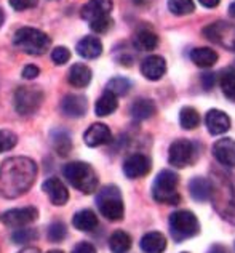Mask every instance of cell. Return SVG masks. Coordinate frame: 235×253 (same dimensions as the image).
<instances>
[{"label":"cell","instance_id":"cell-21","mask_svg":"<svg viewBox=\"0 0 235 253\" xmlns=\"http://www.w3.org/2000/svg\"><path fill=\"white\" fill-rule=\"evenodd\" d=\"M72 224H74V228L82 232H91L98 228L99 221L95 211L85 209V210L77 211L76 215L72 216Z\"/></svg>","mask_w":235,"mask_h":253},{"label":"cell","instance_id":"cell-47","mask_svg":"<svg viewBox=\"0 0 235 253\" xmlns=\"http://www.w3.org/2000/svg\"><path fill=\"white\" fill-rule=\"evenodd\" d=\"M46 253H64L63 250H50V252H46Z\"/></svg>","mask_w":235,"mask_h":253},{"label":"cell","instance_id":"cell-3","mask_svg":"<svg viewBox=\"0 0 235 253\" xmlns=\"http://www.w3.org/2000/svg\"><path fill=\"white\" fill-rule=\"evenodd\" d=\"M13 43L21 51L28 53L31 56L45 55L51 46V39L43 31L36 28H21L15 32Z\"/></svg>","mask_w":235,"mask_h":253},{"label":"cell","instance_id":"cell-33","mask_svg":"<svg viewBox=\"0 0 235 253\" xmlns=\"http://www.w3.org/2000/svg\"><path fill=\"white\" fill-rule=\"evenodd\" d=\"M46 236H48V241L50 242H61L67 237V229H66V224L61 223V221H55L48 226V229H46Z\"/></svg>","mask_w":235,"mask_h":253},{"label":"cell","instance_id":"cell-34","mask_svg":"<svg viewBox=\"0 0 235 253\" xmlns=\"http://www.w3.org/2000/svg\"><path fill=\"white\" fill-rule=\"evenodd\" d=\"M34 239H37V231H34L31 228H18L11 234V241H13V244H16V245L32 242Z\"/></svg>","mask_w":235,"mask_h":253},{"label":"cell","instance_id":"cell-14","mask_svg":"<svg viewBox=\"0 0 235 253\" xmlns=\"http://www.w3.org/2000/svg\"><path fill=\"white\" fill-rule=\"evenodd\" d=\"M112 8H114L112 0H90L88 3L83 5L82 18L90 24L93 21H96V19L111 16Z\"/></svg>","mask_w":235,"mask_h":253},{"label":"cell","instance_id":"cell-28","mask_svg":"<svg viewBox=\"0 0 235 253\" xmlns=\"http://www.w3.org/2000/svg\"><path fill=\"white\" fill-rule=\"evenodd\" d=\"M51 141H53V148L58 152V156H61V157L69 156V152L72 151V139L69 136V133L64 130L53 131Z\"/></svg>","mask_w":235,"mask_h":253},{"label":"cell","instance_id":"cell-17","mask_svg":"<svg viewBox=\"0 0 235 253\" xmlns=\"http://www.w3.org/2000/svg\"><path fill=\"white\" fill-rule=\"evenodd\" d=\"M205 124H206L208 131H210L213 136L223 135V133L229 131V128H231L229 116H227L224 111H219V109L208 111L206 117H205Z\"/></svg>","mask_w":235,"mask_h":253},{"label":"cell","instance_id":"cell-29","mask_svg":"<svg viewBox=\"0 0 235 253\" xmlns=\"http://www.w3.org/2000/svg\"><path fill=\"white\" fill-rule=\"evenodd\" d=\"M179 124L186 130H194L200 125V114L196 108L192 106H186L179 111Z\"/></svg>","mask_w":235,"mask_h":253},{"label":"cell","instance_id":"cell-8","mask_svg":"<svg viewBox=\"0 0 235 253\" xmlns=\"http://www.w3.org/2000/svg\"><path fill=\"white\" fill-rule=\"evenodd\" d=\"M43 101V91L36 86H19L15 93V108L18 114L31 116L34 114Z\"/></svg>","mask_w":235,"mask_h":253},{"label":"cell","instance_id":"cell-41","mask_svg":"<svg viewBox=\"0 0 235 253\" xmlns=\"http://www.w3.org/2000/svg\"><path fill=\"white\" fill-rule=\"evenodd\" d=\"M216 82V76L213 72H206V74L201 76V84H203L205 90H211V86Z\"/></svg>","mask_w":235,"mask_h":253},{"label":"cell","instance_id":"cell-31","mask_svg":"<svg viewBox=\"0 0 235 253\" xmlns=\"http://www.w3.org/2000/svg\"><path fill=\"white\" fill-rule=\"evenodd\" d=\"M168 10L176 16H186L196 11V3L192 0H168Z\"/></svg>","mask_w":235,"mask_h":253},{"label":"cell","instance_id":"cell-45","mask_svg":"<svg viewBox=\"0 0 235 253\" xmlns=\"http://www.w3.org/2000/svg\"><path fill=\"white\" fill-rule=\"evenodd\" d=\"M3 21H5V13L2 11V8H0V28H2Z\"/></svg>","mask_w":235,"mask_h":253},{"label":"cell","instance_id":"cell-2","mask_svg":"<svg viewBox=\"0 0 235 253\" xmlns=\"http://www.w3.org/2000/svg\"><path fill=\"white\" fill-rule=\"evenodd\" d=\"M63 171H64V178L77 191L82 192V194H93V192L98 189L99 179H98L96 171L93 170L90 164L71 162L66 165Z\"/></svg>","mask_w":235,"mask_h":253},{"label":"cell","instance_id":"cell-22","mask_svg":"<svg viewBox=\"0 0 235 253\" xmlns=\"http://www.w3.org/2000/svg\"><path fill=\"white\" fill-rule=\"evenodd\" d=\"M77 53L82 58L95 59V58H98L101 55V53H103V43H101V41L98 37L86 36V37L82 39V41H78Z\"/></svg>","mask_w":235,"mask_h":253},{"label":"cell","instance_id":"cell-1","mask_svg":"<svg viewBox=\"0 0 235 253\" xmlns=\"http://www.w3.org/2000/svg\"><path fill=\"white\" fill-rule=\"evenodd\" d=\"M37 176V165L29 157H10L0 165V196L16 199L26 194Z\"/></svg>","mask_w":235,"mask_h":253},{"label":"cell","instance_id":"cell-26","mask_svg":"<svg viewBox=\"0 0 235 253\" xmlns=\"http://www.w3.org/2000/svg\"><path fill=\"white\" fill-rule=\"evenodd\" d=\"M133 43H134V48L139 51H152V50H156L158 45V36L149 29H143L134 36Z\"/></svg>","mask_w":235,"mask_h":253},{"label":"cell","instance_id":"cell-30","mask_svg":"<svg viewBox=\"0 0 235 253\" xmlns=\"http://www.w3.org/2000/svg\"><path fill=\"white\" fill-rule=\"evenodd\" d=\"M221 88L227 99H231L232 103H235V71L234 69H226L221 74Z\"/></svg>","mask_w":235,"mask_h":253},{"label":"cell","instance_id":"cell-42","mask_svg":"<svg viewBox=\"0 0 235 253\" xmlns=\"http://www.w3.org/2000/svg\"><path fill=\"white\" fill-rule=\"evenodd\" d=\"M201 6H205V8H214V6H218L221 0H198Z\"/></svg>","mask_w":235,"mask_h":253},{"label":"cell","instance_id":"cell-20","mask_svg":"<svg viewBox=\"0 0 235 253\" xmlns=\"http://www.w3.org/2000/svg\"><path fill=\"white\" fill-rule=\"evenodd\" d=\"M91 77H93V74H91V69L88 66L77 63L69 69L67 82H69L74 88H85V86L91 82Z\"/></svg>","mask_w":235,"mask_h":253},{"label":"cell","instance_id":"cell-19","mask_svg":"<svg viewBox=\"0 0 235 253\" xmlns=\"http://www.w3.org/2000/svg\"><path fill=\"white\" fill-rule=\"evenodd\" d=\"M139 245L144 253H163L166 250V239L162 232L152 231L141 237Z\"/></svg>","mask_w":235,"mask_h":253},{"label":"cell","instance_id":"cell-25","mask_svg":"<svg viewBox=\"0 0 235 253\" xmlns=\"http://www.w3.org/2000/svg\"><path fill=\"white\" fill-rule=\"evenodd\" d=\"M118 108V101H117V96L114 95L111 91H104L103 95L98 98V101L95 104V112L98 117H106L116 112Z\"/></svg>","mask_w":235,"mask_h":253},{"label":"cell","instance_id":"cell-9","mask_svg":"<svg viewBox=\"0 0 235 253\" xmlns=\"http://www.w3.org/2000/svg\"><path fill=\"white\" fill-rule=\"evenodd\" d=\"M39 218V210L36 207H23V209H11L6 210L0 215L2 221L6 228H24L31 223H34Z\"/></svg>","mask_w":235,"mask_h":253},{"label":"cell","instance_id":"cell-43","mask_svg":"<svg viewBox=\"0 0 235 253\" xmlns=\"http://www.w3.org/2000/svg\"><path fill=\"white\" fill-rule=\"evenodd\" d=\"M208 253H229V252H227V249L223 247V245H213Z\"/></svg>","mask_w":235,"mask_h":253},{"label":"cell","instance_id":"cell-16","mask_svg":"<svg viewBox=\"0 0 235 253\" xmlns=\"http://www.w3.org/2000/svg\"><path fill=\"white\" fill-rule=\"evenodd\" d=\"M112 139V133L106 124H93L85 131L83 141L88 148H98V146L107 144Z\"/></svg>","mask_w":235,"mask_h":253},{"label":"cell","instance_id":"cell-37","mask_svg":"<svg viewBox=\"0 0 235 253\" xmlns=\"http://www.w3.org/2000/svg\"><path fill=\"white\" fill-rule=\"evenodd\" d=\"M112 24H114V19L111 16H107V18H101L90 23V28L93 32H96V34H104V32H107L112 28Z\"/></svg>","mask_w":235,"mask_h":253},{"label":"cell","instance_id":"cell-35","mask_svg":"<svg viewBox=\"0 0 235 253\" xmlns=\"http://www.w3.org/2000/svg\"><path fill=\"white\" fill-rule=\"evenodd\" d=\"M18 144V136L11 130H0V154L11 151Z\"/></svg>","mask_w":235,"mask_h":253},{"label":"cell","instance_id":"cell-38","mask_svg":"<svg viewBox=\"0 0 235 253\" xmlns=\"http://www.w3.org/2000/svg\"><path fill=\"white\" fill-rule=\"evenodd\" d=\"M10 6L13 10L16 11H24V10H29L34 8L37 5V0H8Z\"/></svg>","mask_w":235,"mask_h":253},{"label":"cell","instance_id":"cell-39","mask_svg":"<svg viewBox=\"0 0 235 253\" xmlns=\"http://www.w3.org/2000/svg\"><path fill=\"white\" fill-rule=\"evenodd\" d=\"M72 253H96V249L90 242H80L72 249Z\"/></svg>","mask_w":235,"mask_h":253},{"label":"cell","instance_id":"cell-36","mask_svg":"<svg viewBox=\"0 0 235 253\" xmlns=\"http://www.w3.org/2000/svg\"><path fill=\"white\" fill-rule=\"evenodd\" d=\"M51 59H53V63L58 66L69 63V59H71L69 48H66V46H56V48L51 51Z\"/></svg>","mask_w":235,"mask_h":253},{"label":"cell","instance_id":"cell-48","mask_svg":"<svg viewBox=\"0 0 235 253\" xmlns=\"http://www.w3.org/2000/svg\"><path fill=\"white\" fill-rule=\"evenodd\" d=\"M183 253H187V252H183Z\"/></svg>","mask_w":235,"mask_h":253},{"label":"cell","instance_id":"cell-4","mask_svg":"<svg viewBox=\"0 0 235 253\" xmlns=\"http://www.w3.org/2000/svg\"><path fill=\"white\" fill-rule=\"evenodd\" d=\"M96 205L101 215L109 221H120L125 215L122 192L116 184H107L99 189L96 196Z\"/></svg>","mask_w":235,"mask_h":253},{"label":"cell","instance_id":"cell-7","mask_svg":"<svg viewBox=\"0 0 235 253\" xmlns=\"http://www.w3.org/2000/svg\"><path fill=\"white\" fill-rule=\"evenodd\" d=\"M197 144L181 138L171 143L170 151H168V162L176 169H186L197 161Z\"/></svg>","mask_w":235,"mask_h":253},{"label":"cell","instance_id":"cell-13","mask_svg":"<svg viewBox=\"0 0 235 253\" xmlns=\"http://www.w3.org/2000/svg\"><path fill=\"white\" fill-rule=\"evenodd\" d=\"M213 156L224 167H235V141L232 138L218 139L213 146Z\"/></svg>","mask_w":235,"mask_h":253},{"label":"cell","instance_id":"cell-18","mask_svg":"<svg viewBox=\"0 0 235 253\" xmlns=\"http://www.w3.org/2000/svg\"><path fill=\"white\" fill-rule=\"evenodd\" d=\"M189 192L194 201L197 202H206L213 196V184L208 178L196 176L189 181Z\"/></svg>","mask_w":235,"mask_h":253},{"label":"cell","instance_id":"cell-12","mask_svg":"<svg viewBox=\"0 0 235 253\" xmlns=\"http://www.w3.org/2000/svg\"><path fill=\"white\" fill-rule=\"evenodd\" d=\"M166 72V61L163 56L160 55H151L141 63V74H143L147 81L157 82L160 81Z\"/></svg>","mask_w":235,"mask_h":253},{"label":"cell","instance_id":"cell-24","mask_svg":"<svg viewBox=\"0 0 235 253\" xmlns=\"http://www.w3.org/2000/svg\"><path fill=\"white\" fill-rule=\"evenodd\" d=\"M130 112H131L134 121H146V119H151L154 114H156L157 108H156V104H154V101H151V99L139 98L131 104Z\"/></svg>","mask_w":235,"mask_h":253},{"label":"cell","instance_id":"cell-27","mask_svg":"<svg viewBox=\"0 0 235 253\" xmlns=\"http://www.w3.org/2000/svg\"><path fill=\"white\" fill-rule=\"evenodd\" d=\"M131 244L133 239L125 231H116L109 237V250L112 253H126L131 249Z\"/></svg>","mask_w":235,"mask_h":253},{"label":"cell","instance_id":"cell-23","mask_svg":"<svg viewBox=\"0 0 235 253\" xmlns=\"http://www.w3.org/2000/svg\"><path fill=\"white\" fill-rule=\"evenodd\" d=\"M191 59L198 68H211L218 61V53L208 46H198L191 51Z\"/></svg>","mask_w":235,"mask_h":253},{"label":"cell","instance_id":"cell-46","mask_svg":"<svg viewBox=\"0 0 235 253\" xmlns=\"http://www.w3.org/2000/svg\"><path fill=\"white\" fill-rule=\"evenodd\" d=\"M229 11H231V15H232V16H235V2H232V5H231Z\"/></svg>","mask_w":235,"mask_h":253},{"label":"cell","instance_id":"cell-6","mask_svg":"<svg viewBox=\"0 0 235 253\" xmlns=\"http://www.w3.org/2000/svg\"><path fill=\"white\" fill-rule=\"evenodd\" d=\"M170 232L176 242L196 237L200 232V223L197 216L189 210H178L170 216Z\"/></svg>","mask_w":235,"mask_h":253},{"label":"cell","instance_id":"cell-5","mask_svg":"<svg viewBox=\"0 0 235 253\" xmlns=\"http://www.w3.org/2000/svg\"><path fill=\"white\" fill-rule=\"evenodd\" d=\"M179 176L171 170H162L154 179L152 184V197L158 204L178 205L181 202V196L178 192Z\"/></svg>","mask_w":235,"mask_h":253},{"label":"cell","instance_id":"cell-44","mask_svg":"<svg viewBox=\"0 0 235 253\" xmlns=\"http://www.w3.org/2000/svg\"><path fill=\"white\" fill-rule=\"evenodd\" d=\"M19 253H40V250L39 249H36V247H26V249H23Z\"/></svg>","mask_w":235,"mask_h":253},{"label":"cell","instance_id":"cell-10","mask_svg":"<svg viewBox=\"0 0 235 253\" xmlns=\"http://www.w3.org/2000/svg\"><path fill=\"white\" fill-rule=\"evenodd\" d=\"M151 169H152L151 159L144 154H133L123 162V173L130 179H138L146 176L151 171Z\"/></svg>","mask_w":235,"mask_h":253},{"label":"cell","instance_id":"cell-40","mask_svg":"<svg viewBox=\"0 0 235 253\" xmlns=\"http://www.w3.org/2000/svg\"><path fill=\"white\" fill-rule=\"evenodd\" d=\"M39 74H40V69L37 68V66H34V64H28L23 69V77L28 79V81H32V79L39 77Z\"/></svg>","mask_w":235,"mask_h":253},{"label":"cell","instance_id":"cell-11","mask_svg":"<svg viewBox=\"0 0 235 253\" xmlns=\"http://www.w3.org/2000/svg\"><path fill=\"white\" fill-rule=\"evenodd\" d=\"M42 188L45 191V194L48 196L50 202L53 205H56V207H63V205H66L67 201H69V191H67V188L61 179L56 176L45 179Z\"/></svg>","mask_w":235,"mask_h":253},{"label":"cell","instance_id":"cell-15","mask_svg":"<svg viewBox=\"0 0 235 253\" xmlns=\"http://www.w3.org/2000/svg\"><path fill=\"white\" fill-rule=\"evenodd\" d=\"M86 109H88V101L86 98L82 95H66L61 101V111L67 117L72 119H80L86 114Z\"/></svg>","mask_w":235,"mask_h":253},{"label":"cell","instance_id":"cell-32","mask_svg":"<svg viewBox=\"0 0 235 253\" xmlns=\"http://www.w3.org/2000/svg\"><path fill=\"white\" fill-rule=\"evenodd\" d=\"M106 88H107V91L114 93L116 96H123V95H126V93L130 91L131 82L128 81V79H125V77H114V79H111L109 82H107Z\"/></svg>","mask_w":235,"mask_h":253}]
</instances>
